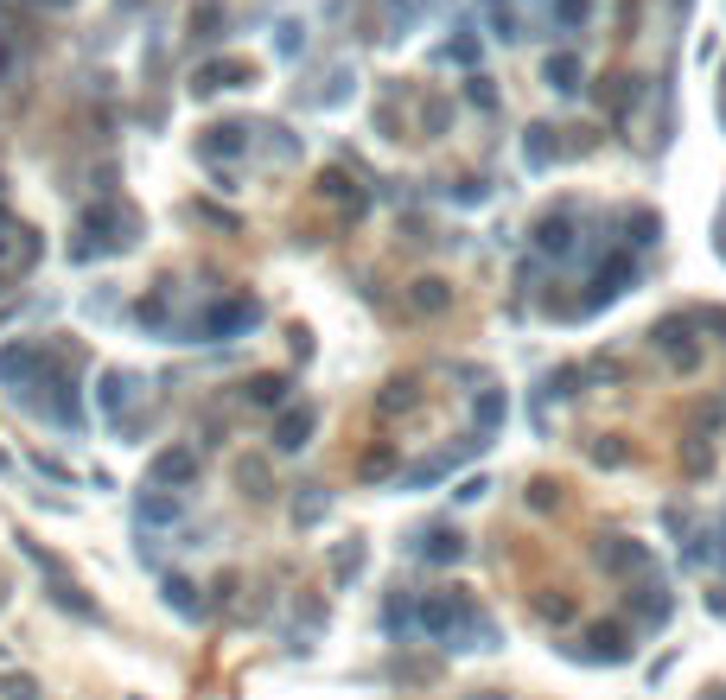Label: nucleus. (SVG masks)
I'll return each mask as SVG.
<instances>
[{
	"label": "nucleus",
	"instance_id": "nucleus-2",
	"mask_svg": "<svg viewBox=\"0 0 726 700\" xmlns=\"http://www.w3.org/2000/svg\"><path fill=\"white\" fill-rule=\"evenodd\" d=\"M548 83H555L561 96L580 90V58H574V51H555V58H548Z\"/></svg>",
	"mask_w": 726,
	"mask_h": 700
},
{
	"label": "nucleus",
	"instance_id": "nucleus-4",
	"mask_svg": "<svg viewBox=\"0 0 726 700\" xmlns=\"http://www.w3.org/2000/svg\"><path fill=\"white\" fill-rule=\"evenodd\" d=\"M605 560H612V567H650V554L637 548V541H631V548H605Z\"/></svg>",
	"mask_w": 726,
	"mask_h": 700
},
{
	"label": "nucleus",
	"instance_id": "nucleus-3",
	"mask_svg": "<svg viewBox=\"0 0 726 700\" xmlns=\"http://www.w3.org/2000/svg\"><path fill=\"white\" fill-rule=\"evenodd\" d=\"M529 160H535V166L555 160V128H529Z\"/></svg>",
	"mask_w": 726,
	"mask_h": 700
},
{
	"label": "nucleus",
	"instance_id": "nucleus-1",
	"mask_svg": "<svg viewBox=\"0 0 726 700\" xmlns=\"http://www.w3.org/2000/svg\"><path fill=\"white\" fill-rule=\"evenodd\" d=\"M535 249H542V255H567V249H574V217H567V210L542 217V223H535Z\"/></svg>",
	"mask_w": 726,
	"mask_h": 700
}]
</instances>
